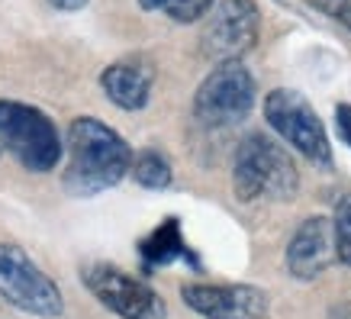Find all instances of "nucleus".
<instances>
[{"mask_svg":"<svg viewBox=\"0 0 351 319\" xmlns=\"http://www.w3.org/2000/svg\"><path fill=\"white\" fill-rule=\"evenodd\" d=\"M49 3H52L55 10H81V7H87V3H90V0H49Z\"/></svg>","mask_w":351,"mask_h":319,"instance_id":"18","label":"nucleus"},{"mask_svg":"<svg viewBox=\"0 0 351 319\" xmlns=\"http://www.w3.org/2000/svg\"><path fill=\"white\" fill-rule=\"evenodd\" d=\"M142 10H152V13H165L171 16L174 23H193L206 16L213 0H138Z\"/></svg>","mask_w":351,"mask_h":319,"instance_id":"14","label":"nucleus"},{"mask_svg":"<svg viewBox=\"0 0 351 319\" xmlns=\"http://www.w3.org/2000/svg\"><path fill=\"white\" fill-rule=\"evenodd\" d=\"M335 261V233L332 220L326 216H309L300 223L287 245V271L297 281H313Z\"/></svg>","mask_w":351,"mask_h":319,"instance_id":"10","label":"nucleus"},{"mask_svg":"<svg viewBox=\"0 0 351 319\" xmlns=\"http://www.w3.org/2000/svg\"><path fill=\"white\" fill-rule=\"evenodd\" d=\"M232 187L235 197L245 203L261 200V197L293 200V193L300 187V171L284 145H277L274 139L261 136V132H252L235 149Z\"/></svg>","mask_w":351,"mask_h":319,"instance_id":"2","label":"nucleus"},{"mask_svg":"<svg viewBox=\"0 0 351 319\" xmlns=\"http://www.w3.org/2000/svg\"><path fill=\"white\" fill-rule=\"evenodd\" d=\"M68 171L64 191L75 197H94L119 184L132 171V149L97 117H77L68 126Z\"/></svg>","mask_w":351,"mask_h":319,"instance_id":"1","label":"nucleus"},{"mask_svg":"<svg viewBox=\"0 0 351 319\" xmlns=\"http://www.w3.org/2000/svg\"><path fill=\"white\" fill-rule=\"evenodd\" d=\"M0 297L32 316H58L62 290L20 245L0 242Z\"/></svg>","mask_w":351,"mask_h":319,"instance_id":"6","label":"nucleus"},{"mask_svg":"<svg viewBox=\"0 0 351 319\" xmlns=\"http://www.w3.org/2000/svg\"><path fill=\"white\" fill-rule=\"evenodd\" d=\"M255 106V78L242 62L216 64L193 94V117L203 126H235Z\"/></svg>","mask_w":351,"mask_h":319,"instance_id":"5","label":"nucleus"},{"mask_svg":"<svg viewBox=\"0 0 351 319\" xmlns=\"http://www.w3.org/2000/svg\"><path fill=\"white\" fill-rule=\"evenodd\" d=\"M138 252H142V258H145V265L149 268L171 265V261H178V258L187 255V245H184V235H181L178 220H174V216L165 220V223H161L149 239H142Z\"/></svg>","mask_w":351,"mask_h":319,"instance_id":"12","label":"nucleus"},{"mask_svg":"<svg viewBox=\"0 0 351 319\" xmlns=\"http://www.w3.org/2000/svg\"><path fill=\"white\" fill-rule=\"evenodd\" d=\"M87 290L94 294L110 313H117L123 319H165L168 309H165V300L155 294V290L138 281V277L126 274L123 268L117 265H87L81 271Z\"/></svg>","mask_w":351,"mask_h":319,"instance_id":"8","label":"nucleus"},{"mask_svg":"<svg viewBox=\"0 0 351 319\" xmlns=\"http://www.w3.org/2000/svg\"><path fill=\"white\" fill-rule=\"evenodd\" d=\"M258 29L261 13L255 0H219L200 29V52L216 64L239 62L245 52L255 49Z\"/></svg>","mask_w":351,"mask_h":319,"instance_id":"7","label":"nucleus"},{"mask_svg":"<svg viewBox=\"0 0 351 319\" xmlns=\"http://www.w3.org/2000/svg\"><path fill=\"white\" fill-rule=\"evenodd\" d=\"M265 119L287 145L309 158L316 168H332V145L319 113L306 97L290 87H277L265 97Z\"/></svg>","mask_w":351,"mask_h":319,"instance_id":"4","label":"nucleus"},{"mask_svg":"<svg viewBox=\"0 0 351 319\" xmlns=\"http://www.w3.org/2000/svg\"><path fill=\"white\" fill-rule=\"evenodd\" d=\"M184 303L206 319H265L267 294L252 284H184Z\"/></svg>","mask_w":351,"mask_h":319,"instance_id":"9","label":"nucleus"},{"mask_svg":"<svg viewBox=\"0 0 351 319\" xmlns=\"http://www.w3.org/2000/svg\"><path fill=\"white\" fill-rule=\"evenodd\" d=\"M335 129L345 145H351V104H339L335 106Z\"/></svg>","mask_w":351,"mask_h":319,"instance_id":"17","label":"nucleus"},{"mask_svg":"<svg viewBox=\"0 0 351 319\" xmlns=\"http://www.w3.org/2000/svg\"><path fill=\"white\" fill-rule=\"evenodd\" d=\"M152 81H155V68H152L149 58H123V62H113L100 75V87L104 94L113 100L123 110H142L149 104L152 94Z\"/></svg>","mask_w":351,"mask_h":319,"instance_id":"11","label":"nucleus"},{"mask_svg":"<svg viewBox=\"0 0 351 319\" xmlns=\"http://www.w3.org/2000/svg\"><path fill=\"white\" fill-rule=\"evenodd\" d=\"M332 233H335V258L351 268V197H341L335 206Z\"/></svg>","mask_w":351,"mask_h":319,"instance_id":"15","label":"nucleus"},{"mask_svg":"<svg viewBox=\"0 0 351 319\" xmlns=\"http://www.w3.org/2000/svg\"><path fill=\"white\" fill-rule=\"evenodd\" d=\"M132 178H136L142 187H149V191H165L171 184V161L155 149H145L138 152L136 158H132Z\"/></svg>","mask_w":351,"mask_h":319,"instance_id":"13","label":"nucleus"},{"mask_svg":"<svg viewBox=\"0 0 351 319\" xmlns=\"http://www.w3.org/2000/svg\"><path fill=\"white\" fill-rule=\"evenodd\" d=\"M0 149H7L32 174L52 171L62 158V136L39 106L0 100Z\"/></svg>","mask_w":351,"mask_h":319,"instance_id":"3","label":"nucleus"},{"mask_svg":"<svg viewBox=\"0 0 351 319\" xmlns=\"http://www.w3.org/2000/svg\"><path fill=\"white\" fill-rule=\"evenodd\" d=\"M313 10L326 13L329 20L341 23L345 29H351V0H306Z\"/></svg>","mask_w":351,"mask_h":319,"instance_id":"16","label":"nucleus"}]
</instances>
